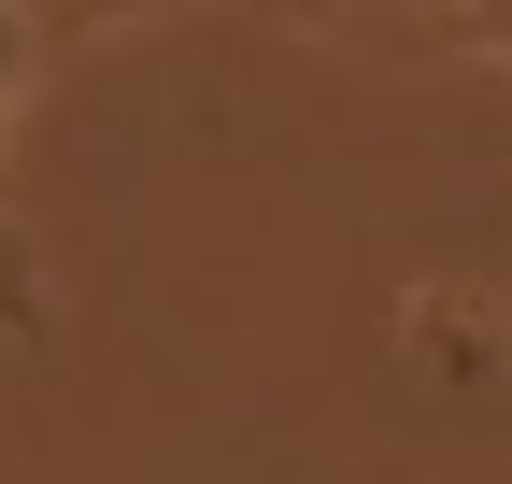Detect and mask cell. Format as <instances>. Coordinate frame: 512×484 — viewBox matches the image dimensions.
<instances>
[{
	"instance_id": "7a4b0ae2",
	"label": "cell",
	"mask_w": 512,
	"mask_h": 484,
	"mask_svg": "<svg viewBox=\"0 0 512 484\" xmlns=\"http://www.w3.org/2000/svg\"><path fill=\"white\" fill-rule=\"evenodd\" d=\"M57 15H72V29H100V15H128V0H57Z\"/></svg>"
},
{
	"instance_id": "6da1fadb",
	"label": "cell",
	"mask_w": 512,
	"mask_h": 484,
	"mask_svg": "<svg viewBox=\"0 0 512 484\" xmlns=\"http://www.w3.org/2000/svg\"><path fill=\"white\" fill-rule=\"evenodd\" d=\"M15 72H29V0H0V129H15ZM15 285V271H0Z\"/></svg>"
},
{
	"instance_id": "3957f363",
	"label": "cell",
	"mask_w": 512,
	"mask_h": 484,
	"mask_svg": "<svg viewBox=\"0 0 512 484\" xmlns=\"http://www.w3.org/2000/svg\"><path fill=\"white\" fill-rule=\"evenodd\" d=\"M498 15H512V0H498Z\"/></svg>"
}]
</instances>
